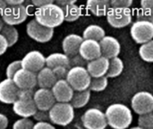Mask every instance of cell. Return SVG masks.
Masks as SVG:
<instances>
[{
    "mask_svg": "<svg viewBox=\"0 0 153 129\" xmlns=\"http://www.w3.org/2000/svg\"><path fill=\"white\" fill-rule=\"evenodd\" d=\"M108 126L113 129H126L133 122L131 110L121 103L109 105L105 112Z\"/></svg>",
    "mask_w": 153,
    "mask_h": 129,
    "instance_id": "6da1fadb",
    "label": "cell"
},
{
    "mask_svg": "<svg viewBox=\"0 0 153 129\" xmlns=\"http://www.w3.org/2000/svg\"><path fill=\"white\" fill-rule=\"evenodd\" d=\"M35 20L42 26L54 29L61 25L65 21L63 9L55 2L45 6L37 8L35 11Z\"/></svg>",
    "mask_w": 153,
    "mask_h": 129,
    "instance_id": "7a4b0ae2",
    "label": "cell"
},
{
    "mask_svg": "<svg viewBox=\"0 0 153 129\" xmlns=\"http://www.w3.org/2000/svg\"><path fill=\"white\" fill-rule=\"evenodd\" d=\"M33 90H20L18 99L13 104V112L22 119H29L33 117L38 109L35 105Z\"/></svg>",
    "mask_w": 153,
    "mask_h": 129,
    "instance_id": "3957f363",
    "label": "cell"
},
{
    "mask_svg": "<svg viewBox=\"0 0 153 129\" xmlns=\"http://www.w3.org/2000/svg\"><path fill=\"white\" fill-rule=\"evenodd\" d=\"M48 112L50 122L62 127L69 125L74 119V109L70 102H56Z\"/></svg>",
    "mask_w": 153,
    "mask_h": 129,
    "instance_id": "277c9868",
    "label": "cell"
},
{
    "mask_svg": "<svg viewBox=\"0 0 153 129\" xmlns=\"http://www.w3.org/2000/svg\"><path fill=\"white\" fill-rule=\"evenodd\" d=\"M67 83L75 92L88 90L91 82V76L86 67H74L69 69L66 79Z\"/></svg>",
    "mask_w": 153,
    "mask_h": 129,
    "instance_id": "5b68a950",
    "label": "cell"
},
{
    "mask_svg": "<svg viewBox=\"0 0 153 129\" xmlns=\"http://www.w3.org/2000/svg\"><path fill=\"white\" fill-rule=\"evenodd\" d=\"M130 34L138 44H145L153 40V22L137 20L132 24Z\"/></svg>",
    "mask_w": 153,
    "mask_h": 129,
    "instance_id": "8992f818",
    "label": "cell"
},
{
    "mask_svg": "<svg viewBox=\"0 0 153 129\" xmlns=\"http://www.w3.org/2000/svg\"><path fill=\"white\" fill-rule=\"evenodd\" d=\"M82 121L86 129H105L108 127L105 112L97 108L87 110L82 115Z\"/></svg>",
    "mask_w": 153,
    "mask_h": 129,
    "instance_id": "52a82bcc",
    "label": "cell"
},
{
    "mask_svg": "<svg viewBox=\"0 0 153 129\" xmlns=\"http://www.w3.org/2000/svg\"><path fill=\"white\" fill-rule=\"evenodd\" d=\"M28 36L39 43L48 42L54 35V29H49L40 25L35 19L30 20L26 25Z\"/></svg>",
    "mask_w": 153,
    "mask_h": 129,
    "instance_id": "ba28073f",
    "label": "cell"
},
{
    "mask_svg": "<svg viewBox=\"0 0 153 129\" xmlns=\"http://www.w3.org/2000/svg\"><path fill=\"white\" fill-rule=\"evenodd\" d=\"M134 111L138 115L153 112V94L149 92H139L135 93L131 101Z\"/></svg>",
    "mask_w": 153,
    "mask_h": 129,
    "instance_id": "9c48e42d",
    "label": "cell"
},
{
    "mask_svg": "<svg viewBox=\"0 0 153 129\" xmlns=\"http://www.w3.org/2000/svg\"><path fill=\"white\" fill-rule=\"evenodd\" d=\"M132 13L130 9L110 8L107 13V20L110 26L121 29L128 26L132 22Z\"/></svg>",
    "mask_w": 153,
    "mask_h": 129,
    "instance_id": "30bf717a",
    "label": "cell"
},
{
    "mask_svg": "<svg viewBox=\"0 0 153 129\" xmlns=\"http://www.w3.org/2000/svg\"><path fill=\"white\" fill-rule=\"evenodd\" d=\"M29 13L24 4L16 6H7L1 16L4 24L14 26L22 23L27 19Z\"/></svg>",
    "mask_w": 153,
    "mask_h": 129,
    "instance_id": "8fae6325",
    "label": "cell"
},
{
    "mask_svg": "<svg viewBox=\"0 0 153 129\" xmlns=\"http://www.w3.org/2000/svg\"><path fill=\"white\" fill-rule=\"evenodd\" d=\"M22 67L34 74H38L46 66V57L39 50L28 52L21 60Z\"/></svg>",
    "mask_w": 153,
    "mask_h": 129,
    "instance_id": "7c38bea8",
    "label": "cell"
},
{
    "mask_svg": "<svg viewBox=\"0 0 153 129\" xmlns=\"http://www.w3.org/2000/svg\"><path fill=\"white\" fill-rule=\"evenodd\" d=\"M20 89L12 79H4L0 83V101L4 104H13L18 99Z\"/></svg>",
    "mask_w": 153,
    "mask_h": 129,
    "instance_id": "4fadbf2b",
    "label": "cell"
},
{
    "mask_svg": "<svg viewBox=\"0 0 153 129\" xmlns=\"http://www.w3.org/2000/svg\"><path fill=\"white\" fill-rule=\"evenodd\" d=\"M33 100L38 110L49 111V110L56 103L51 89L39 88L34 92Z\"/></svg>",
    "mask_w": 153,
    "mask_h": 129,
    "instance_id": "5bb4252c",
    "label": "cell"
},
{
    "mask_svg": "<svg viewBox=\"0 0 153 129\" xmlns=\"http://www.w3.org/2000/svg\"><path fill=\"white\" fill-rule=\"evenodd\" d=\"M13 81L20 90H33L37 85V75L22 68L14 75Z\"/></svg>",
    "mask_w": 153,
    "mask_h": 129,
    "instance_id": "9a60e30c",
    "label": "cell"
},
{
    "mask_svg": "<svg viewBox=\"0 0 153 129\" xmlns=\"http://www.w3.org/2000/svg\"><path fill=\"white\" fill-rule=\"evenodd\" d=\"M56 102L69 103L72 101L74 91L66 80H59L51 88Z\"/></svg>",
    "mask_w": 153,
    "mask_h": 129,
    "instance_id": "2e32d148",
    "label": "cell"
},
{
    "mask_svg": "<svg viewBox=\"0 0 153 129\" xmlns=\"http://www.w3.org/2000/svg\"><path fill=\"white\" fill-rule=\"evenodd\" d=\"M100 48H101V54L102 57L112 59L115 57H117L121 51V45L117 39H116L113 36H105L100 41Z\"/></svg>",
    "mask_w": 153,
    "mask_h": 129,
    "instance_id": "e0dca14e",
    "label": "cell"
},
{
    "mask_svg": "<svg viewBox=\"0 0 153 129\" xmlns=\"http://www.w3.org/2000/svg\"><path fill=\"white\" fill-rule=\"evenodd\" d=\"M79 55L88 62L102 57L100 42L92 40H84L80 47Z\"/></svg>",
    "mask_w": 153,
    "mask_h": 129,
    "instance_id": "ac0fdd59",
    "label": "cell"
},
{
    "mask_svg": "<svg viewBox=\"0 0 153 129\" xmlns=\"http://www.w3.org/2000/svg\"><path fill=\"white\" fill-rule=\"evenodd\" d=\"M109 59L104 57H100L95 60L88 62L86 69L89 72L91 78H99L107 75L108 71L109 69Z\"/></svg>",
    "mask_w": 153,
    "mask_h": 129,
    "instance_id": "d6986e66",
    "label": "cell"
},
{
    "mask_svg": "<svg viewBox=\"0 0 153 129\" xmlns=\"http://www.w3.org/2000/svg\"><path fill=\"white\" fill-rule=\"evenodd\" d=\"M82 36L78 34H69L65 36L62 41V48L64 50V54H65L68 57H74L79 54L80 47L83 41Z\"/></svg>",
    "mask_w": 153,
    "mask_h": 129,
    "instance_id": "ffe728a7",
    "label": "cell"
},
{
    "mask_svg": "<svg viewBox=\"0 0 153 129\" xmlns=\"http://www.w3.org/2000/svg\"><path fill=\"white\" fill-rule=\"evenodd\" d=\"M57 82L52 69L44 67L37 74V85L43 89H51Z\"/></svg>",
    "mask_w": 153,
    "mask_h": 129,
    "instance_id": "44dd1931",
    "label": "cell"
},
{
    "mask_svg": "<svg viewBox=\"0 0 153 129\" xmlns=\"http://www.w3.org/2000/svg\"><path fill=\"white\" fill-rule=\"evenodd\" d=\"M87 7L95 16H103L107 15L111 5L108 0H89L87 1Z\"/></svg>",
    "mask_w": 153,
    "mask_h": 129,
    "instance_id": "7402d4cb",
    "label": "cell"
},
{
    "mask_svg": "<svg viewBox=\"0 0 153 129\" xmlns=\"http://www.w3.org/2000/svg\"><path fill=\"white\" fill-rule=\"evenodd\" d=\"M46 66L50 69H54L57 66H64L70 69L69 57L64 53H52L46 57Z\"/></svg>",
    "mask_w": 153,
    "mask_h": 129,
    "instance_id": "603a6c76",
    "label": "cell"
},
{
    "mask_svg": "<svg viewBox=\"0 0 153 129\" xmlns=\"http://www.w3.org/2000/svg\"><path fill=\"white\" fill-rule=\"evenodd\" d=\"M106 36L105 30L97 24H91L85 28L82 33L83 40H92L96 41H100Z\"/></svg>",
    "mask_w": 153,
    "mask_h": 129,
    "instance_id": "cb8c5ba5",
    "label": "cell"
},
{
    "mask_svg": "<svg viewBox=\"0 0 153 129\" xmlns=\"http://www.w3.org/2000/svg\"><path fill=\"white\" fill-rule=\"evenodd\" d=\"M90 99H91L90 89L82 91V92H75L74 93V96L70 103L74 107V109H81L88 104V102L90 101Z\"/></svg>",
    "mask_w": 153,
    "mask_h": 129,
    "instance_id": "d4e9b609",
    "label": "cell"
},
{
    "mask_svg": "<svg viewBox=\"0 0 153 129\" xmlns=\"http://www.w3.org/2000/svg\"><path fill=\"white\" fill-rule=\"evenodd\" d=\"M62 9H63L64 15H65V21L68 22H75L82 15L81 8L76 4H68L65 7H62Z\"/></svg>",
    "mask_w": 153,
    "mask_h": 129,
    "instance_id": "484cf974",
    "label": "cell"
},
{
    "mask_svg": "<svg viewBox=\"0 0 153 129\" xmlns=\"http://www.w3.org/2000/svg\"><path fill=\"white\" fill-rule=\"evenodd\" d=\"M124 62L120 57H115L110 59V65H109V69L107 74L108 78H115L119 76L123 70H124Z\"/></svg>",
    "mask_w": 153,
    "mask_h": 129,
    "instance_id": "4316f807",
    "label": "cell"
},
{
    "mask_svg": "<svg viewBox=\"0 0 153 129\" xmlns=\"http://www.w3.org/2000/svg\"><path fill=\"white\" fill-rule=\"evenodd\" d=\"M1 34L7 40L9 47L13 46L18 41L19 33H18L17 29L14 26H11V25L4 24V28H3V30L1 31Z\"/></svg>",
    "mask_w": 153,
    "mask_h": 129,
    "instance_id": "83f0119b",
    "label": "cell"
},
{
    "mask_svg": "<svg viewBox=\"0 0 153 129\" xmlns=\"http://www.w3.org/2000/svg\"><path fill=\"white\" fill-rule=\"evenodd\" d=\"M139 55L145 62L153 63V40L141 45L139 48Z\"/></svg>",
    "mask_w": 153,
    "mask_h": 129,
    "instance_id": "f1b7e54d",
    "label": "cell"
},
{
    "mask_svg": "<svg viewBox=\"0 0 153 129\" xmlns=\"http://www.w3.org/2000/svg\"><path fill=\"white\" fill-rule=\"evenodd\" d=\"M108 84V79L107 76H102L99 78H91V82L90 84V91L93 92H102L104 91Z\"/></svg>",
    "mask_w": 153,
    "mask_h": 129,
    "instance_id": "f546056e",
    "label": "cell"
},
{
    "mask_svg": "<svg viewBox=\"0 0 153 129\" xmlns=\"http://www.w3.org/2000/svg\"><path fill=\"white\" fill-rule=\"evenodd\" d=\"M138 127L143 129H153V112L139 116Z\"/></svg>",
    "mask_w": 153,
    "mask_h": 129,
    "instance_id": "4dcf8cb0",
    "label": "cell"
},
{
    "mask_svg": "<svg viewBox=\"0 0 153 129\" xmlns=\"http://www.w3.org/2000/svg\"><path fill=\"white\" fill-rule=\"evenodd\" d=\"M22 61L21 60H15V61H13L11 62L8 66L6 67V70H5V75H6V77L8 79H12L13 78L14 75L20 70L22 69Z\"/></svg>",
    "mask_w": 153,
    "mask_h": 129,
    "instance_id": "1f68e13d",
    "label": "cell"
},
{
    "mask_svg": "<svg viewBox=\"0 0 153 129\" xmlns=\"http://www.w3.org/2000/svg\"><path fill=\"white\" fill-rule=\"evenodd\" d=\"M88 65V61H86L84 58H82L79 54L69 57V66L70 69L74 67H86Z\"/></svg>",
    "mask_w": 153,
    "mask_h": 129,
    "instance_id": "d6a6232c",
    "label": "cell"
},
{
    "mask_svg": "<svg viewBox=\"0 0 153 129\" xmlns=\"http://www.w3.org/2000/svg\"><path fill=\"white\" fill-rule=\"evenodd\" d=\"M34 123L29 119H20L16 120L13 125V129H33Z\"/></svg>",
    "mask_w": 153,
    "mask_h": 129,
    "instance_id": "836d02e7",
    "label": "cell"
},
{
    "mask_svg": "<svg viewBox=\"0 0 153 129\" xmlns=\"http://www.w3.org/2000/svg\"><path fill=\"white\" fill-rule=\"evenodd\" d=\"M133 4L132 0H112L110 1V5L112 8L118 9H129Z\"/></svg>",
    "mask_w": 153,
    "mask_h": 129,
    "instance_id": "e575fe53",
    "label": "cell"
},
{
    "mask_svg": "<svg viewBox=\"0 0 153 129\" xmlns=\"http://www.w3.org/2000/svg\"><path fill=\"white\" fill-rule=\"evenodd\" d=\"M52 71H53L56 80L59 81V80H65L66 79L69 69H67L66 67H64V66H57V67L52 69Z\"/></svg>",
    "mask_w": 153,
    "mask_h": 129,
    "instance_id": "d590c367",
    "label": "cell"
},
{
    "mask_svg": "<svg viewBox=\"0 0 153 129\" xmlns=\"http://www.w3.org/2000/svg\"><path fill=\"white\" fill-rule=\"evenodd\" d=\"M33 119L37 122H49V112L44 110H37V112L33 116Z\"/></svg>",
    "mask_w": 153,
    "mask_h": 129,
    "instance_id": "8d00e7d4",
    "label": "cell"
},
{
    "mask_svg": "<svg viewBox=\"0 0 153 129\" xmlns=\"http://www.w3.org/2000/svg\"><path fill=\"white\" fill-rule=\"evenodd\" d=\"M137 20H142V21H148L153 22V14L146 12L143 9H141L138 13H137Z\"/></svg>",
    "mask_w": 153,
    "mask_h": 129,
    "instance_id": "74e56055",
    "label": "cell"
},
{
    "mask_svg": "<svg viewBox=\"0 0 153 129\" xmlns=\"http://www.w3.org/2000/svg\"><path fill=\"white\" fill-rule=\"evenodd\" d=\"M142 9L153 14V0H143L141 2Z\"/></svg>",
    "mask_w": 153,
    "mask_h": 129,
    "instance_id": "f35d334b",
    "label": "cell"
},
{
    "mask_svg": "<svg viewBox=\"0 0 153 129\" xmlns=\"http://www.w3.org/2000/svg\"><path fill=\"white\" fill-rule=\"evenodd\" d=\"M9 48L8 42L5 40V38L0 33V56H2L3 54H4L7 50V48Z\"/></svg>",
    "mask_w": 153,
    "mask_h": 129,
    "instance_id": "ab89813d",
    "label": "cell"
},
{
    "mask_svg": "<svg viewBox=\"0 0 153 129\" xmlns=\"http://www.w3.org/2000/svg\"><path fill=\"white\" fill-rule=\"evenodd\" d=\"M33 129H56V128L48 122H37L34 124Z\"/></svg>",
    "mask_w": 153,
    "mask_h": 129,
    "instance_id": "60d3db41",
    "label": "cell"
},
{
    "mask_svg": "<svg viewBox=\"0 0 153 129\" xmlns=\"http://www.w3.org/2000/svg\"><path fill=\"white\" fill-rule=\"evenodd\" d=\"M52 3H54L53 0H32L31 1L32 5L33 6H36L37 8L45 6V5L49 4H52Z\"/></svg>",
    "mask_w": 153,
    "mask_h": 129,
    "instance_id": "b9f144b4",
    "label": "cell"
},
{
    "mask_svg": "<svg viewBox=\"0 0 153 129\" xmlns=\"http://www.w3.org/2000/svg\"><path fill=\"white\" fill-rule=\"evenodd\" d=\"M8 127V119L5 115L0 113V129H6Z\"/></svg>",
    "mask_w": 153,
    "mask_h": 129,
    "instance_id": "7bdbcfd3",
    "label": "cell"
},
{
    "mask_svg": "<svg viewBox=\"0 0 153 129\" xmlns=\"http://www.w3.org/2000/svg\"><path fill=\"white\" fill-rule=\"evenodd\" d=\"M4 2L7 6H16L24 4V0H5Z\"/></svg>",
    "mask_w": 153,
    "mask_h": 129,
    "instance_id": "ee69618b",
    "label": "cell"
},
{
    "mask_svg": "<svg viewBox=\"0 0 153 129\" xmlns=\"http://www.w3.org/2000/svg\"><path fill=\"white\" fill-rule=\"evenodd\" d=\"M56 4L62 8V7H65L68 4H75V0H57V1H56Z\"/></svg>",
    "mask_w": 153,
    "mask_h": 129,
    "instance_id": "f6af8a7d",
    "label": "cell"
},
{
    "mask_svg": "<svg viewBox=\"0 0 153 129\" xmlns=\"http://www.w3.org/2000/svg\"><path fill=\"white\" fill-rule=\"evenodd\" d=\"M7 5L5 4V2L4 0H0V17L3 15V13H4L5 9H6Z\"/></svg>",
    "mask_w": 153,
    "mask_h": 129,
    "instance_id": "bcb514c9",
    "label": "cell"
},
{
    "mask_svg": "<svg viewBox=\"0 0 153 129\" xmlns=\"http://www.w3.org/2000/svg\"><path fill=\"white\" fill-rule=\"evenodd\" d=\"M4 22L2 17H0V33H1V31H2V30H3V28H4Z\"/></svg>",
    "mask_w": 153,
    "mask_h": 129,
    "instance_id": "7dc6e473",
    "label": "cell"
},
{
    "mask_svg": "<svg viewBox=\"0 0 153 129\" xmlns=\"http://www.w3.org/2000/svg\"><path fill=\"white\" fill-rule=\"evenodd\" d=\"M130 129H143V128H140V127H134V128H130Z\"/></svg>",
    "mask_w": 153,
    "mask_h": 129,
    "instance_id": "c3c4849f",
    "label": "cell"
}]
</instances>
